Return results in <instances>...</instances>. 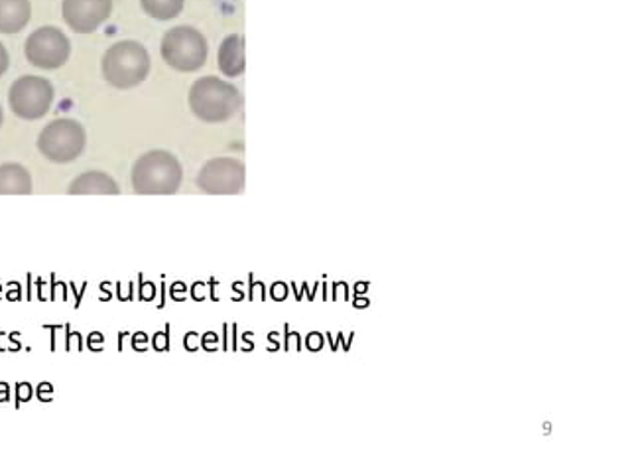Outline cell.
I'll list each match as a JSON object with an SVG mask.
<instances>
[{
	"label": "cell",
	"mask_w": 628,
	"mask_h": 471,
	"mask_svg": "<svg viewBox=\"0 0 628 471\" xmlns=\"http://www.w3.org/2000/svg\"><path fill=\"white\" fill-rule=\"evenodd\" d=\"M181 184L178 158L166 150L140 156L133 168V188L140 196H170Z\"/></svg>",
	"instance_id": "obj_1"
},
{
	"label": "cell",
	"mask_w": 628,
	"mask_h": 471,
	"mask_svg": "<svg viewBox=\"0 0 628 471\" xmlns=\"http://www.w3.org/2000/svg\"><path fill=\"white\" fill-rule=\"evenodd\" d=\"M150 73V56L143 43L125 40L111 46L102 58V76L117 89L140 86Z\"/></svg>",
	"instance_id": "obj_2"
},
{
	"label": "cell",
	"mask_w": 628,
	"mask_h": 471,
	"mask_svg": "<svg viewBox=\"0 0 628 471\" xmlns=\"http://www.w3.org/2000/svg\"><path fill=\"white\" fill-rule=\"evenodd\" d=\"M189 107L205 122H223L238 111L241 94L222 79H199L189 91Z\"/></svg>",
	"instance_id": "obj_3"
},
{
	"label": "cell",
	"mask_w": 628,
	"mask_h": 471,
	"mask_svg": "<svg viewBox=\"0 0 628 471\" xmlns=\"http://www.w3.org/2000/svg\"><path fill=\"white\" fill-rule=\"evenodd\" d=\"M86 129L71 119L50 122L38 137V150L51 163H73L86 150Z\"/></svg>",
	"instance_id": "obj_4"
},
{
	"label": "cell",
	"mask_w": 628,
	"mask_h": 471,
	"mask_svg": "<svg viewBox=\"0 0 628 471\" xmlns=\"http://www.w3.org/2000/svg\"><path fill=\"white\" fill-rule=\"evenodd\" d=\"M161 58L178 71H196L207 60V42L196 28L179 27L161 40Z\"/></svg>",
	"instance_id": "obj_5"
},
{
	"label": "cell",
	"mask_w": 628,
	"mask_h": 471,
	"mask_svg": "<svg viewBox=\"0 0 628 471\" xmlns=\"http://www.w3.org/2000/svg\"><path fill=\"white\" fill-rule=\"evenodd\" d=\"M9 104L12 112L20 119H42L53 104V87L48 79L24 76L10 87Z\"/></svg>",
	"instance_id": "obj_6"
},
{
	"label": "cell",
	"mask_w": 628,
	"mask_h": 471,
	"mask_svg": "<svg viewBox=\"0 0 628 471\" xmlns=\"http://www.w3.org/2000/svg\"><path fill=\"white\" fill-rule=\"evenodd\" d=\"M24 52L26 60L36 68L58 69L68 63L71 43L58 28L43 27L28 36Z\"/></svg>",
	"instance_id": "obj_7"
},
{
	"label": "cell",
	"mask_w": 628,
	"mask_h": 471,
	"mask_svg": "<svg viewBox=\"0 0 628 471\" xmlns=\"http://www.w3.org/2000/svg\"><path fill=\"white\" fill-rule=\"evenodd\" d=\"M197 184L207 194H241L245 188V166L233 158H215L199 171Z\"/></svg>",
	"instance_id": "obj_8"
},
{
	"label": "cell",
	"mask_w": 628,
	"mask_h": 471,
	"mask_svg": "<svg viewBox=\"0 0 628 471\" xmlns=\"http://www.w3.org/2000/svg\"><path fill=\"white\" fill-rule=\"evenodd\" d=\"M63 20L73 32L91 35L112 12V0H63Z\"/></svg>",
	"instance_id": "obj_9"
},
{
	"label": "cell",
	"mask_w": 628,
	"mask_h": 471,
	"mask_svg": "<svg viewBox=\"0 0 628 471\" xmlns=\"http://www.w3.org/2000/svg\"><path fill=\"white\" fill-rule=\"evenodd\" d=\"M71 196H117L119 194V184L112 180L109 174L105 171H87L81 174L79 178L71 181L68 189Z\"/></svg>",
	"instance_id": "obj_10"
},
{
	"label": "cell",
	"mask_w": 628,
	"mask_h": 471,
	"mask_svg": "<svg viewBox=\"0 0 628 471\" xmlns=\"http://www.w3.org/2000/svg\"><path fill=\"white\" fill-rule=\"evenodd\" d=\"M32 17L30 0H0V35H17Z\"/></svg>",
	"instance_id": "obj_11"
},
{
	"label": "cell",
	"mask_w": 628,
	"mask_h": 471,
	"mask_svg": "<svg viewBox=\"0 0 628 471\" xmlns=\"http://www.w3.org/2000/svg\"><path fill=\"white\" fill-rule=\"evenodd\" d=\"M32 194L30 171L20 164L0 166V196H28Z\"/></svg>",
	"instance_id": "obj_12"
},
{
	"label": "cell",
	"mask_w": 628,
	"mask_h": 471,
	"mask_svg": "<svg viewBox=\"0 0 628 471\" xmlns=\"http://www.w3.org/2000/svg\"><path fill=\"white\" fill-rule=\"evenodd\" d=\"M219 69L227 78H237L245 71V40H243V36H229L222 43Z\"/></svg>",
	"instance_id": "obj_13"
},
{
	"label": "cell",
	"mask_w": 628,
	"mask_h": 471,
	"mask_svg": "<svg viewBox=\"0 0 628 471\" xmlns=\"http://www.w3.org/2000/svg\"><path fill=\"white\" fill-rule=\"evenodd\" d=\"M184 2L186 0H140L146 14L156 20H171L178 17L184 10Z\"/></svg>",
	"instance_id": "obj_14"
},
{
	"label": "cell",
	"mask_w": 628,
	"mask_h": 471,
	"mask_svg": "<svg viewBox=\"0 0 628 471\" xmlns=\"http://www.w3.org/2000/svg\"><path fill=\"white\" fill-rule=\"evenodd\" d=\"M10 58L9 52H7V48L0 43V78L7 73V69H9Z\"/></svg>",
	"instance_id": "obj_15"
},
{
	"label": "cell",
	"mask_w": 628,
	"mask_h": 471,
	"mask_svg": "<svg viewBox=\"0 0 628 471\" xmlns=\"http://www.w3.org/2000/svg\"><path fill=\"white\" fill-rule=\"evenodd\" d=\"M2 119H4V117H2V107H0V127H2Z\"/></svg>",
	"instance_id": "obj_16"
}]
</instances>
